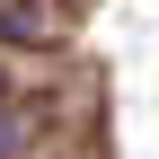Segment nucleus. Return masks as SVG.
<instances>
[{"label":"nucleus","mask_w":159,"mask_h":159,"mask_svg":"<svg viewBox=\"0 0 159 159\" xmlns=\"http://www.w3.org/2000/svg\"><path fill=\"white\" fill-rule=\"evenodd\" d=\"M9 142H18V124H9V115H0V159H9Z\"/></svg>","instance_id":"f257e3e1"}]
</instances>
